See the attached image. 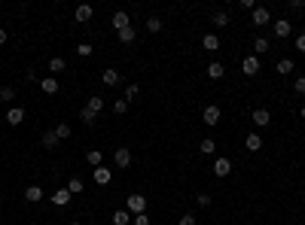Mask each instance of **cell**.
Wrapping results in <instances>:
<instances>
[{"instance_id":"obj_1","label":"cell","mask_w":305,"mask_h":225,"mask_svg":"<svg viewBox=\"0 0 305 225\" xmlns=\"http://www.w3.org/2000/svg\"><path fill=\"white\" fill-rule=\"evenodd\" d=\"M220 116H223V112H220V107H205V110H201V122H205V125L208 128H214V125H220Z\"/></svg>"},{"instance_id":"obj_2","label":"cell","mask_w":305,"mask_h":225,"mask_svg":"<svg viewBox=\"0 0 305 225\" xmlns=\"http://www.w3.org/2000/svg\"><path fill=\"white\" fill-rule=\"evenodd\" d=\"M131 216H138V213H146V198L144 195H128V207H126Z\"/></svg>"},{"instance_id":"obj_3","label":"cell","mask_w":305,"mask_h":225,"mask_svg":"<svg viewBox=\"0 0 305 225\" xmlns=\"http://www.w3.org/2000/svg\"><path fill=\"white\" fill-rule=\"evenodd\" d=\"M251 21H253L256 28H263V25H269V21H272V13H269L266 6H256L253 13H251Z\"/></svg>"},{"instance_id":"obj_4","label":"cell","mask_w":305,"mask_h":225,"mask_svg":"<svg viewBox=\"0 0 305 225\" xmlns=\"http://www.w3.org/2000/svg\"><path fill=\"white\" fill-rule=\"evenodd\" d=\"M251 122H253V125H256V128H266V125H269V122H272V112H269L266 107H259V110H253V116H251Z\"/></svg>"},{"instance_id":"obj_5","label":"cell","mask_w":305,"mask_h":225,"mask_svg":"<svg viewBox=\"0 0 305 225\" xmlns=\"http://www.w3.org/2000/svg\"><path fill=\"white\" fill-rule=\"evenodd\" d=\"M113 161H116V167H128L131 164V149L128 146H119V149L113 152Z\"/></svg>"},{"instance_id":"obj_6","label":"cell","mask_w":305,"mask_h":225,"mask_svg":"<svg viewBox=\"0 0 305 225\" xmlns=\"http://www.w3.org/2000/svg\"><path fill=\"white\" fill-rule=\"evenodd\" d=\"M290 33H293V21L290 18H278L275 21V37L284 40V37H290Z\"/></svg>"},{"instance_id":"obj_7","label":"cell","mask_w":305,"mask_h":225,"mask_svg":"<svg viewBox=\"0 0 305 225\" xmlns=\"http://www.w3.org/2000/svg\"><path fill=\"white\" fill-rule=\"evenodd\" d=\"M241 73H247V76L259 73V58H256V55H247V58L241 61Z\"/></svg>"},{"instance_id":"obj_8","label":"cell","mask_w":305,"mask_h":225,"mask_svg":"<svg viewBox=\"0 0 305 225\" xmlns=\"http://www.w3.org/2000/svg\"><path fill=\"white\" fill-rule=\"evenodd\" d=\"M92 179H95L98 186H110V179H113V171H107V167L101 164V167H95V171H92Z\"/></svg>"},{"instance_id":"obj_9","label":"cell","mask_w":305,"mask_h":225,"mask_svg":"<svg viewBox=\"0 0 305 225\" xmlns=\"http://www.w3.org/2000/svg\"><path fill=\"white\" fill-rule=\"evenodd\" d=\"M49 198H52V204H55V207H64V204H71V198H73V195L67 192V186H64V189H55V195H49Z\"/></svg>"},{"instance_id":"obj_10","label":"cell","mask_w":305,"mask_h":225,"mask_svg":"<svg viewBox=\"0 0 305 225\" xmlns=\"http://www.w3.org/2000/svg\"><path fill=\"white\" fill-rule=\"evenodd\" d=\"M214 174H217L220 179L229 177V174H232V161H229V159H217V161H214Z\"/></svg>"},{"instance_id":"obj_11","label":"cell","mask_w":305,"mask_h":225,"mask_svg":"<svg viewBox=\"0 0 305 225\" xmlns=\"http://www.w3.org/2000/svg\"><path fill=\"white\" fill-rule=\"evenodd\" d=\"M110 25L116 28V31L128 28V13H126V9H116V13H113V18H110Z\"/></svg>"},{"instance_id":"obj_12","label":"cell","mask_w":305,"mask_h":225,"mask_svg":"<svg viewBox=\"0 0 305 225\" xmlns=\"http://www.w3.org/2000/svg\"><path fill=\"white\" fill-rule=\"evenodd\" d=\"M6 122H9V125H21V122H25V110H21V107H13V110H6Z\"/></svg>"},{"instance_id":"obj_13","label":"cell","mask_w":305,"mask_h":225,"mask_svg":"<svg viewBox=\"0 0 305 225\" xmlns=\"http://www.w3.org/2000/svg\"><path fill=\"white\" fill-rule=\"evenodd\" d=\"M101 80H104L107 88H113V85H119V82H122V76H119V70H113V67H110V70L101 73Z\"/></svg>"},{"instance_id":"obj_14","label":"cell","mask_w":305,"mask_h":225,"mask_svg":"<svg viewBox=\"0 0 305 225\" xmlns=\"http://www.w3.org/2000/svg\"><path fill=\"white\" fill-rule=\"evenodd\" d=\"M40 88H43V95H55V92H58V80H55V76H43Z\"/></svg>"},{"instance_id":"obj_15","label":"cell","mask_w":305,"mask_h":225,"mask_svg":"<svg viewBox=\"0 0 305 225\" xmlns=\"http://www.w3.org/2000/svg\"><path fill=\"white\" fill-rule=\"evenodd\" d=\"M211 21H214V28H226V25H232V18H229V13H226V9H217V13L211 16Z\"/></svg>"},{"instance_id":"obj_16","label":"cell","mask_w":305,"mask_h":225,"mask_svg":"<svg viewBox=\"0 0 305 225\" xmlns=\"http://www.w3.org/2000/svg\"><path fill=\"white\" fill-rule=\"evenodd\" d=\"M223 76H226V67L220 61H211L208 64V80H223Z\"/></svg>"},{"instance_id":"obj_17","label":"cell","mask_w":305,"mask_h":225,"mask_svg":"<svg viewBox=\"0 0 305 225\" xmlns=\"http://www.w3.org/2000/svg\"><path fill=\"white\" fill-rule=\"evenodd\" d=\"M92 16H95V9L89 6V3H80V6H76V13H73V18H76V21H89Z\"/></svg>"},{"instance_id":"obj_18","label":"cell","mask_w":305,"mask_h":225,"mask_svg":"<svg viewBox=\"0 0 305 225\" xmlns=\"http://www.w3.org/2000/svg\"><path fill=\"white\" fill-rule=\"evenodd\" d=\"M201 46H205L208 52H217L220 49V37L217 33H205V37H201Z\"/></svg>"},{"instance_id":"obj_19","label":"cell","mask_w":305,"mask_h":225,"mask_svg":"<svg viewBox=\"0 0 305 225\" xmlns=\"http://www.w3.org/2000/svg\"><path fill=\"white\" fill-rule=\"evenodd\" d=\"M116 37H119V43H134V40H138V31H134V28L128 25V28L116 31Z\"/></svg>"},{"instance_id":"obj_20","label":"cell","mask_w":305,"mask_h":225,"mask_svg":"<svg viewBox=\"0 0 305 225\" xmlns=\"http://www.w3.org/2000/svg\"><path fill=\"white\" fill-rule=\"evenodd\" d=\"M25 198L31 201V204H37V201H43L46 195H43V189H40V186H28V189H25Z\"/></svg>"},{"instance_id":"obj_21","label":"cell","mask_w":305,"mask_h":225,"mask_svg":"<svg viewBox=\"0 0 305 225\" xmlns=\"http://www.w3.org/2000/svg\"><path fill=\"white\" fill-rule=\"evenodd\" d=\"M244 146H247V149H251V152H259V149H263V137H259V134H247Z\"/></svg>"},{"instance_id":"obj_22","label":"cell","mask_w":305,"mask_h":225,"mask_svg":"<svg viewBox=\"0 0 305 225\" xmlns=\"http://www.w3.org/2000/svg\"><path fill=\"white\" fill-rule=\"evenodd\" d=\"M110 222H113V225H128V222H131V213H128V210H116V213L110 216Z\"/></svg>"},{"instance_id":"obj_23","label":"cell","mask_w":305,"mask_h":225,"mask_svg":"<svg viewBox=\"0 0 305 225\" xmlns=\"http://www.w3.org/2000/svg\"><path fill=\"white\" fill-rule=\"evenodd\" d=\"M269 46H272V43H269L266 37H256V40H253V55H256V58H259V55H266Z\"/></svg>"},{"instance_id":"obj_24","label":"cell","mask_w":305,"mask_h":225,"mask_svg":"<svg viewBox=\"0 0 305 225\" xmlns=\"http://www.w3.org/2000/svg\"><path fill=\"white\" fill-rule=\"evenodd\" d=\"M55 137H58V140H67V137H71V125H67V122H55Z\"/></svg>"},{"instance_id":"obj_25","label":"cell","mask_w":305,"mask_h":225,"mask_svg":"<svg viewBox=\"0 0 305 225\" xmlns=\"http://www.w3.org/2000/svg\"><path fill=\"white\" fill-rule=\"evenodd\" d=\"M83 179L80 177H73V179H67V192H71V195H83Z\"/></svg>"},{"instance_id":"obj_26","label":"cell","mask_w":305,"mask_h":225,"mask_svg":"<svg viewBox=\"0 0 305 225\" xmlns=\"http://www.w3.org/2000/svg\"><path fill=\"white\" fill-rule=\"evenodd\" d=\"M64 67H67V61L58 58V55H55V58H49V73H61Z\"/></svg>"},{"instance_id":"obj_27","label":"cell","mask_w":305,"mask_h":225,"mask_svg":"<svg viewBox=\"0 0 305 225\" xmlns=\"http://www.w3.org/2000/svg\"><path fill=\"white\" fill-rule=\"evenodd\" d=\"M101 159H104V155H101V149H89V152H86V161L92 164V167H101Z\"/></svg>"},{"instance_id":"obj_28","label":"cell","mask_w":305,"mask_h":225,"mask_svg":"<svg viewBox=\"0 0 305 225\" xmlns=\"http://www.w3.org/2000/svg\"><path fill=\"white\" fill-rule=\"evenodd\" d=\"M86 107H89V110H92L95 116H98V112L104 110V97H89V100H86Z\"/></svg>"},{"instance_id":"obj_29","label":"cell","mask_w":305,"mask_h":225,"mask_svg":"<svg viewBox=\"0 0 305 225\" xmlns=\"http://www.w3.org/2000/svg\"><path fill=\"white\" fill-rule=\"evenodd\" d=\"M43 146H46V149H55V146H58V137H55V131H43Z\"/></svg>"},{"instance_id":"obj_30","label":"cell","mask_w":305,"mask_h":225,"mask_svg":"<svg viewBox=\"0 0 305 225\" xmlns=\"http://www.w3.org/2000/svg\"><path fill=\"white\" fill-rule=\"evenodd\" d=\"M275 70H278L281 76H287V73H293V61H290V58H281V61H278V67H275Z\"/></svg>"},{"instance_id":"obj_31","label":"cell","mask_w":305,"mask_h":225,"mask_svg":"<svg viewBox=\"0 0 305 225\" xmlns=\"http://www.w3.org/2000/svg\"><path fill=\"white\" fill-rule=\"evenodd\" d=\"M198 149H201V155H214V149H217V143H214L211 137H205V140H201V146H198Z\"/></svg>"},{"instance_id":"obj_32","label":"cell","mask_w":305,"mask_h":225,"mask_svg":"<svg viewBox=\"0 0 305 225\" xmlns=\"http://www.w3.org/2000/svg\"><path fill=\"white\" fill-rule=\"evenodd\" d=\"M146 31H150V33H159V31H162V18H156V16L146 18Z\"/></svg>"},{"instance_id":"obj_33","label":"cell","mask_w":305,"mask_h":225,"mask_svg":"<svg viewBox=\"0 0 305 225\" xmlns=\"http://www.w3.org/2000/svg\"><path fill=\"white\" fill-rule=\"evenodd\" d=\"M92 52H95V46H92V43H80V46H76V55H80V58H89Z\"/></svg>"},{"instance_id":"obj_34","label":"cell","mask_w":305,"mask_h":225,"mask_svg":"<svg viewBox=\"0 0 305 225\" xmlns=\"http://www.w3.org/2000/svg\"><path fill=\"white\" fill-rule=\"evenodd\" d=\"M80 119L86 122V125H95V112L89 110V107H83V110H80Z\"/></svg>"},{"instance_id":"obj_35","label":"cell","mask_w":305,"mask_h":225,"mask_svg":"<svg viewBox=\"0 0 305 225\" xmlns=\"http://www.w3.org/2000/svg\"><path fill=\"white\" fill-rule=\"evenodd\" d=\"M16 97V88L13 85H3V88H0V100H13Z\"/></svg>"},{"instance_id":"obj_36","label":"cell","mask_w":305,"mask_h":225,"mask_svg":"<svg viewBox=\"0 0 305 225\" xmlns=\"http://www.w3.org/2000/svg\"><path fill=\"white\" fill-rule=\"evenodd\" d=\"M126 110H128V100H126V97H119L116 104H113V112H119V116H122Z\"/></svg>"},{"instance_id":"obj_37","label":"cell","mask_w":305,"mask_h":225,"mask_svg":"<svg viewBox=\"0 0 305 225\" xmlns=\"http://www.w3.org/2000/svg\"><path fill=\"white\" fill-rule=\"evenodd\" d=\"M134 225H150V213H138V216H131Z\"/></svg>"},{"instance_id":"obj_38","label":"cell","mask_w":305,"mask_h":225,"mask_svg":"<svg viewBox=\"0 0 305 225\" xmlns=\"http://www.w3.org/2000/svg\"><path fill=\"white\" fill-rule=\"evenodd\" d=\"M196 204H198V207H211V195H208V192L196 195Z\"/></svg>"},{"instance_id":"obj_39","label":"cell","mask_w":305,"mask_h":225,"mask_svg":"<svg viewBox=\"0 0 305 225\" xmlns=\"http://www.w3.org/2000/svg\"><path fill=\"white\" fill-rule=\"evenodd\" d=\"M138 92H141V88L134 85V82H131V85L126 88V100H128V104H131V97H138Z\"/></svg>"},{"instance_id":"obj_40","label":"cell","mask_w":305,"mask_h":225,"mask_svg":"<svg viewBox=\"0 0 305 225\" xmlns=\"http://www.w3.org/2000/svg\"><path fill=\"white\" fill-rule=\"evenodd\" d=\"M177 225H196V216H193V213H183V216L177 219Z\"/></svg>"},{"instance_id":"obj_41","label":"cell","mask_w":305,"mask_h":225,"mask_svg":"<svg viewBox=\"0 0 305 225\" xmlns=\"http://www.w3.org/2000/svg\"><path fill=\"white\" fill-rule=\"evenodd\" d=\"M238 6L247 9V13H253V9H256V0H238Z\"/></svg>"},{"instance_id":"obj_42","label":"cell","mask_w":305,"mask_h":225,"mask_svg":"<svg viewBox=\"0 0 305 225\" xmlns=\"http://www.w3.org/2000/svg\"><path fill=\"white\" fill-rule=\"evenodd\" d=\"M293 88H296V95H305V76H299V80L293 82Z\"/></svg>"},{"instance_id":"obj_43","label":"cell","mask_w":305,"mask_h":225,"mask_svg":"<svg viewBox=\"0 0 305 225\" xmlns=\"http://www.w3.org/2000/svg\"><path fill=\"white\" fill-rule=\"evenodd\" d=\"M296 49L305 52V33H299V37H296Z\"/></svg>"},{"instance_id":"obj_44","label":"cell","mask_w":305,"mask_h":225,"mask_svg":"<svg viewBox=\"0 0 305 225\" xmlns=\"http://www.w3.org/2000/svg\"><path fill=\"white\" fill-rule=\"evenodd\" d=\"M299 6H302V0H290V3H287V9H290V13H296Z\"/></svg>"},{"instance_id":"obj_45","label":"cell","mask_w":305,"mask_h":225,"mask_svg":"<svg viewBox=\"0 0 305 225\" xmlns=\"http://www.w3.org/2000/svg\"><path fill=\"white\" fill-rule=\"evenodd\" d=\"M6 43V28H0V46Z\"/></svg>"},{"instance_id":"obj_46","label":"cell","mask_w":305,"mask_h":225,"mask_svg":"<svg viewBox=\"0 0 305 225\" xmlns=\"http://www.w3.org/2000/svg\"><path fill=\"white\" fill-rule=\"evenodd\" d=\"M299 116H302V119H305V107H302V110H299Z\"/></svg>"},{"instance_id":"obj_47","label":"cell","mask_w":305,"mask_h":225,"mask_svg":"<svg viewBox=\"0 0 305 225\" xmlns=\"http://www.w3.org/2000/svg\"><path fill=\"white\" fill-rule=\"evenodd\" d=\"M71 225H83V222H71Z\"/></svg>"},{"instance_id":"obj_48","label":"cell","mask_w":305,"mask_h":225,"mask_svg":"<svg viewBox=\"0 0 305 225\" xmlns=\"http://www.w3.org/2000/svg\"><path fill=\"white\" fill-rule=\"evenodd\" d=\"M0 204H3V195H0Z\"/></svg>"},{"instance_id":"obj_49","label":"cell","mask_w":305,"mask_h":225,"mask_svg":"<svg viewBox=\"0 0 305 225\" xmlns=\"http://www.w3.org/2000/svg\"><path fill=\"white\" fill-rule=\"evenodd\" d=\"M0 104H3V100H0Z\"/></svg>"}]
</instances>
